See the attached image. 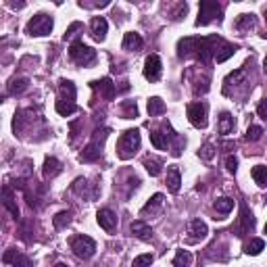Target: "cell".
<instances>
[{
  "mask_svg": "<svg viewBox=\"0 0 267 267\" xmlns=\"http://www.w3.org/2000/svg\"><path fill=\"white\" fill-rule=\"evenodd\" d=\"M224 40L217 36H207V38H182L178 42V56L180 59H199L203 65H209L213 61L215 48Z\"/></svg>",
  "mask_w": 267,
  "mask_h": 267,
  "instance_id": "obj_1",
  "label": "cell"
},
{
  "mask_svg": "<svg viewBox=\"0 0 267 267\" xmlns=\"http://www.w3.org/2000/svg\"><path fill=\"white\" fill-rule=\"evenodd\" d=\"M111 130L109 127H100V130H96L94 134H92V140L84 146V150L79 153V161L82 163H94V161L100 159V153H102V146H104V140L109 138Z\"/></svg>",
  "mask_w": 267,
  "mask_h": 267,
  "instance_id": "obj_2",
  "label": "cell"
},
{
  "mask_svg": "<svg viewBox=\"0 0 267 267\" xmlns=\"http://www.w3.org/2000/svg\"><path fill=\"white\" fill-rule=\"evenodd\" d=\"M140 144H142V136L138 130H125L117 142V157L121 161H127L132 159L138 150H140Z\"/></svg>",
  "mask_w": 267,
  "mask_h": 267,
  "instance_id": "obj_3",
  "label": "cell"
},
{
  "mask_svg": "<svg viewBox=\"0 0 267 267\" xmlns=\"http://www.w3.org/2000/svg\"><path fill=\"white\" fill-rule=\"evenodd\" d=\"M69 59H71L77 67H88L96 61V50L86 46L82 40H75L69 46Z\"/></svg>",
  "mask_w": 267,
  "mask_h": 267,
  "instance_id": "obj_4",
  "label": "cell"
},
{
  "mask_svg": "<svg viewBox=\"0 0 267 267\" xmlns=\"http://www.w3.org/2000/svg\"><path fill=\"white\" fill-rule=\"evenodd\" d=\"M52 27H54L52 17L46 15V13H38V15H33L27 21L25 33H29V36H36V38H42V36H48V33L52 31Z\"/></svg>",
  "mask_w": 267,
  "mask_h": 267,
  "instance_id": "obj_5",
  "label": "cell"
},
{
  "mask_svg": "<svg viewBox=\"0 0 267 267\" xmlns=\"http://www.w3.org/2000/svg\"><path fill=\"white\" fill-rule=\"evenodd\" d=\"M69 247H71V251L77 255L79 259H90L92 255L96 253V242L92 240L90 236H84V234L73 236L71 240H69Z\"/></svg>",
  "mask_w": 267,
  "mask_h": 267,
  "instance_id": "obj_6",
  "label": "cell"
},
{
  "mask_svg": "<svg viewBox=\"0 0 267 267\" xmlns=\"http://www.w3.org/2000/svg\"><path fill=\"white\" fill-rule=\"evenodd\" d=\"M219 15H222V6H219L217 2H213V0H201V4H199V17H196V27L209 25L211 21L222 19Z\"/></svg>",
  "mask_w": 267,
  "mask_h": 267,
  "instance_id": "obj_7",
  "label": "cell"
},
{
  "mask_svg": "<svg viewBox=\"0 0 267 267\" xmlns=\"http://www.w3.org/2000/svg\"><path fill=\"white\" fill-rule=\"evenodd\" d=\"M255 228V215L251 213V209L242 203L240 205V217H238V224H236V228H234V234L238 236V238H242V236H247V234H251V230Z\"/></svg>",
  "mask_w": 267,
  "mask_h": 267,
  "instance_id": "obj_8",
  "label": "cell"
},
{
  "mask_svg": "<svg viewBox=\"0 0 267 267\" xmlns=\"http://www.w3.org/2000/svg\"><path fill=\"white\" fill-rule=\"evenodd\" d=\"M173 136H176V132L171 130V125H169V123H163V125L159 127V130L150 132V142H153V146H155V148L165 150V148L171 144Z\"/></svg>",
  "mask_w": 267,
  "mask_h": 267,
  "instance_id": "obj_9",
  "label": "cell"
},
{
  "mask_svg": "<svg viewBox=\"0 0 267 267\" xmlns=\"http://www.w3.org/2000/svg\"><path fill=\"white\" fill-rule=\"evenodd\" d=\"M186 113H188V119L194 127H199V130H205L209 119H207V104L205 102H192L188 104V109H186Z\"/></svg>",
  "mask_w": 267,
  "mask_h": 267,
  "instance_id": "obj_10",
  "label": "cell"
},
{
  "mask_svg": "<svg viewBox=\"0 0 267 267\" xmlns=\"http://www.w3.org/2000/svg\"><path fill=\"white\" fill-rule=\"evenodd\" d=\"M0 207H6L13 219H19V207L15 201V192L10 190V186H0Z\"/></svg>",
  "mask_w": 267,
  "mask_h": 267,
  "instance_id": "obj_11",
  "label": "cell"
},
{
  "mask_svg": "<svg viewBox=\"0 0 267 267\" xmlns=\"http://www.w3.org/2000/svg\"><path fill=\"white\" fill-rule=\"evenodd\" d=\"M2 261L10 263L13 267H33V261L27 257V255L19 253L17 249H6L4 255H2Z\"/></svg>",
  "mask_w": 267,
  "mask_h": 267,
  "instance_id": "obj_12",
  "label": "cell"
},
{
  "mask_svg": "<svg viewBox=\"0 0 267 267\" xmlns=\"http://www.w3.org/2000/svg\"><path fill=\"white\" fill-rule=\"evenodd\" d=\"M144 77L148 82H159L161 77V59L159 54H150L144 61Z\"/></svg>",
  "mask_w": 267,
  "mask_h": 267,
  "instance_id": "obj_13",
  "label": "cell"
},
{
  "mask_svg": "<svg viewBox=\"0 0 267 267\" xmlns=\"http://www.w3.org/2000/svg\"><path fill=\"white\" fill-rule=\"evenodd\" d=\"M90 86L94 88V90H98V92H100V96H102L104 100H113L115 94H117V88H115V84H113V79H111V77L96 79V82H92Z\"/></svg>",
  "mask_w": 267,
  "mask_h": 267,
  "instance_id": "obj_14",
  "label": "cell"
},
{
  "mask_svg": "<svg viewBox=\"0 0 267 267\" xmlns=\"http://www.w3.org/2000/svg\"><path fill=\"white\" fill-rule=\"evenodd\" d=\"M96 222L104 232H115V228H117V215L111 209H100L96 213Z\"/></svg>",
  "mask_w": 267,
  "mask_h": 267,
  "instance_id": "obj_15",
  "label": "cell"
},
{
  "mask_svg": "<svg viewBox=\"0 0 267 267\" xmlns=\"http://www.w3.org/2000/svg\"><path fill=\"white\" fill-rule=\"evenodd\" d=\"M90 29H92V38H94L96 42H104V38H107V31H109V23L104 17H94L90 23Z\"/></svg>",
  "mask_w": 267,
  "mask_h": 267,
  "instance_id": "obj_16",
  "label": "cell"
},
{
  "mask_svg": "<svg viewBox=\"0 0 267 267\" xmlns=\"http://www.w3.org/2000/svg\"><path fill=\"white\" fill-rule=\"evenodd\" d=\"M121 46H123V50H127V52H138V50H142L144 40H142L140 33H136V31H127L125 36H123Z\"/></svg>",
  "mask_w": 267,
  "mask_h": 267,
  "instance_id": "obj_17",
  "label": "cell"
},
{
  "mask_svg": "<svg viewBox=\"0 0 267 267\" xmlns=\"http://www.w3.org/2000/svg\"><path fill=\"white\" fill-rule=\"evenodd\" d=\"M188 234H190V242H199V240L207 238L209 228H207V224L203 222V219H192V222L188 224Z\"/></svg>",
  "mask_w": 267,
  "mask_h": 267,
  "instance_id": "obj_18",
  "label": "cell"
},
{
  "mask_svg": "<svg viewBox=\"0 0 267 267\" xmlns=\"http://www.w3.org/2000/svg\"><path fill=\"white\" fill-rule=\"evenodd\" d=\"M234 130H236V119L232 117V113L222 111V113H219V119H217V132L222 136H228Z\"/></svg>",
  "mask_w": 267,
  "mask_h": 267,
  "instance_id": "obj_19",
  "label": "cell"
},
{
  "mask_svg": "<svg viewBox=\"0 0 267 267\" xmlns=\"http://www.w3.org/2000/svg\"><path fill=\"white\" fill-rule=\"evenodd\" d=\"M63 171V165H61V161L56 159V157H46L44 159V167H42V173H44V178L46 180H52V178H56L59 173Z\"/></svg>",
  "mask_w": 267,
  "mask_h": 267,
  "instance_id": "obj_20",
  "label": "cell"
},
{
  "mask_svg": "<svg viewBox=\"0 0 267 267\" xmlns=\"http://www.w3.org/2000/svg\"><path fill=\"white\" fill-rule=\"evenodd\" d=\"M75 96H77L75 84L71 82V79H61V82H59V100L75 102Z\"/></svg>",
  "mask_w": 267,
  "mask_h": 267,
  "instance_id": "obj_21",
  "label": "cell"
},
{
  "mask_svg": "<svg viewBox=\"0 0 267 267\" xmlns=\"http://www.w3.org/2000/svg\"><path fill=\"white\" fill-rule=\"evenodd\" d=\"M130 230H132V234H134L136 238H140V240H144V242H150V240H153V230H150L148 224L140 222V219H138V222H132Z\"/></svg>",
  "mask_w": 267,
  "mask_h": 267,
  "instance_id": "obj_22",
  "label": "cell"
},
{
  "mask_svg": "<svg viewBox=\"0 0 267 267\" xmlns=\"http://www.w3.org/2000/svg\"><path fill=\"white\" fill-rule=\"evenodd\" d=\"M236 50H238V46H234V44H228V42H222L215 48V54H213V59L217 61V63H224V61H228L230 56H234L236 54Z\"/></svg>",
  "mask_w": 267,
  "mask_h": 267,
  "instance_id": "obj_23",
  "label": "cell"
},
{
  "mask_svg": "<svg viewBox=\"0 0 267 267\" xmlns=\"http://www.w3.org/2000/svg\"><path fill=\"white\" fill-rule=\"evenodd\" d=\"M167 190L171 194H178L180 192V184H182V173L178 167H169L167 169Z\"/></svg>",
  "mask_w": 267,
  "mask_h": 267,
  "instance_id": "obj_24",
  "label": "cell"
},
{
  "mask_svg": "<svg viewBox=\"0 0 267 267\" xmlns=\"http://www.w3.org/2000/svg\"><path fill=\"white\" fill-rule=\"evenodd\" d=\"M27 86H29L27 77H13L8 82V94L10 96H19V94H23V92L27 90Z\"/></svg>",
  "mask_w": 267,
  "mask_h": 267,
  "instance_id": "obj_25",
  "label": "cell"
},
{
  "mask_svg": "<svg viewBox=\"0 0 267 267\" xmlns=\"http://www.w3.org/2000/svg\"><path fill=\"white\" fill-rule=\"evenodd\" d=\"M255 25H257V19H255V15L245 13V15H238V19L234 23V29L236 31H251Z\"/></svg>",
  "mask_w": 267,
  "mask_h": 267,
  "instance_id": "obj_26",
  "label": "cell"
},
{
  "mask_svg": "<svg viewBox=\"0 0 267 267\" xmlns=\"http://www.w3.org/2000/svg\"><path fill=\"white\" fill-rule=\"evenodd\" d=\"M146 109H148V115H150V117H159V115H163V113L167 111L165 102L161 100L159 96H153V98H148V104H146Z\"/></svg>",
  "mask_w": 267,
  "mask_h": 267,
  "instance_id": "obj_27",
  "label": "cell"
},
{
  "mask_svg": "<svg viewBox=\"0 0 267 267\" xmlns=\"http://www.w3.org/2000/svg\"><path fill=\"white\" fill-rule=\"evenodd\" d=\"M163 201H165V196L163 194H155L153 199H150L142 209H140V213L146 215V213H157L161 207H163Z\"/></svg>",
  "mask_w": 267,
  "mask_h": 267,
  "instance_id": "obj_28",
  "label": "cell"
},
{
  "mask_svg": "<svg viewBox=\"0 0 267 267\" xmlns=\"http://www.w3.org/2000/svg\"><path fill=\"white\" fill-rule=\"evenodd\" d=\"M263 249H265V240L263 238H251V242H247V245H245V253L247 255H253V257L261 255Z\"/></svg>",
  "mask_w": 267,
  "mask_h": 267,
  "instance_id": "obj_29",
  "label": "cell"
},
{
  "mask_svg": "<svg viewBox=\"0 0 267 267\" xmlns=\"http://www.w3.org/2000/svg\"><path fill=\"white\" fill-rule=\"evenodd\" d=\"M251 176H253L255 184H257L259 188H265L267 186V167L265 165H255L253 171H251Z\"/></svg>",
  "mask_w": 267,
  "mask_h": 267,
  "instance_id": "obj_30",
  "label": "cell"
},
{
  "mask_svg": "<svg viewBox=\"0 0 267 267\" xmlns=\"http://www.w3.org/2000/svg\"><path fill=\"white\" fill-rule=\"evenodd\" d=\"M54 109H56V113H59L61 117H69V115L77 113V104H75V102H65V100H56V102H54Z\"/></svg>",
  "mask_w": 267,
  "mask_h": 267,
  "instance_id": "obj_31",
  "label": "cell"
},
{
  "mask_svg": "<svg viewBox=\"0 0 267 267\" xmlns=\"http://www.w3.org/2000/svg\"><path fill=\"white\" fill-rule=\"evenodd\" d=\"M213 207H215V211H217L219 215H230L232 209H234V201L228 199V196H222V199H217V201L213 203Z\"/></svg>",
  "mask_w": 267,
  "mask_h": 267,
  "instance_id": "obj_32",
  "label": "cell"
},
{
  "mask_svg": "<svg viewBox=\"0 0 267 267\" xmlns=\"http://www.w3.org/2000/svg\"><path fill=\"white\" fill-rule=\"evenodd\" d=\"M192 265V253L190 251H178L173 257V267H190Z\"/></svg>",
  "mask_w": 267,
  "mask_h": 267,
  "instance_id": "obj_33",
  "label": "cell"
},
{
  "mask_svg": "<svg viewBox=\"0 0 267 267\" xmlns=\"http://www.w3.org/2000/svg\"><path fill=\"white\" fill-rule=\"evenodd\" d=\"M121 115H123V119H136L138 117V104H136V100H125L121 104Z\"/></svg>",
  "mask_w": 267,
  "mask_h": 267,
  "instance_id": "obj_34",
  "label": "cell"
},
{
  "mask_svg": "<svg viewBox=\"0 0 267 267\" xmlns=\"http://www.w3.org/2000/svg\"><path fill=\"white\" fill-rule=\"evenodd\" d=\"M52 224H54L56 230L67 228L69 224H71V211H61V213H56L54 219H52Z\"/></svg>",
  "mask_w": 267,
  "mask_h": 267,
  "instance_id": "obj_35",
  "label": "cell"
},
{
  "mask_svg": "<svg viewBox=\"0 0 267 267\" xmlns=\"http://www.w3.org/2000/svg\"><path fill=\"white\" fill-rule=\"evenodd\" d=\"M144 167L148 171V176H153V178H157L159 173L163 171V163L157 161V159H144Z\"/></svg>",
  "mask_w": 267,
  "mask_h": 267,
  "instance_id": "obj_36",
  "label": "cell"
},
{
  "mask_svg": "<svg viewBox=\"0 0 267 267\" xmlns=\"http://www.w3.org/2000/svg\"><path fill=\"white\" fill-rule=\"evenodd\" d=\"M263 134H265V132H263L261 125H249L245 140H247V142H259L261 138H263Z\"/></svg>",
  "mask_w": 267,
  "mask_h": 267,
  "instance_id": "obj_37",
  "label": "cell"
},
{
  "mask_svg": "<svg viewBox=\"0 0 267 267\" xmlns=\"http://www.w3.org/2000/svg\"><path fill=\"white\" fill-rule=\"evenodd\" d=\"M184 146H186V140H184L180 134H176V136H173V140H171V155L173 157H180Z\"/></svg>",
  "mask_w": 267,
  "mask_h": 267,
  "instance_id": "obj_38",
  "label": "cell"
},
{
  "mask_svg": "<svg viewBox=\"0 0 267 267\" xmlns=\"http://www.w3.org/2000/svg\"><path fill=\"white\" fill-rule=\"evenodd\" d=\"M153 261H155L153 255H150V253H144V255H138V257L134 259L132 267H150V265H153Z\"/></svg>",
  "mask_w": 267,
  "mask_h": 267,
  "instance_id": "obj_39",
  "label": "cell"
},
{
  "mask_svg": "<svg viewBox=\"0 0 267 267\" xmlns=\"http://www.w3.org/2000/svg\"><path fill=\"white\" fill-rule=\"evenodd\" d=\"M217 155V150H215V146L211 144V142H207V144H203V148L199 150V157L203 159V161H211L213 157Z\"/></svg>",
  "mask_w": 267,
  "mask_h": 267,
  "instance_id": "obj_40",
  "label": "cell"
},
{
  "mask_svg": "<svg viewBox=\"0 0 267 267\" xmlns=\"http://www.w3.org/2000/svg\"><path fill=\"white\" fill-rule=\"evenodd\" d=\"M186 13H188V4H186V2H178L176 8L171 10V19H173V21H180Z\"/></svg>",
  "mask_w": 267,
  "mask_h": 267,
  "instance_id": "obj_41",
  "label": "cell"
},
{
  "mask_svg": "<svg viewBox=\"0 0 267 267\" xmlns=\"http://www.w3.org/2000/svg\"><path fill=\"white\" fill-rule=\"evenodd\" d=\"M79 27H82V23H79V21H73V23H71V25H69V27H67V31H65V36H63V40H69V38H71V36H73V33H75V31L79 29Z\"/></svg>",
  "mask_w": 267,
  "mask_h": 267,
  "instance_id": "obj_42",
  "label": "cell"
},
{
  "mask_svg": "<svg viewBox=\"0 0 267 267\" xmlns=\"http://www.w3.org/2000/svg\"><path fill=\"white\" fill-rule=\"evenodd\" d=\"M226 167H228V171H230V173H234V171L238 169V159L230 155V157L226 159Z\"/></svg>",
  "mask_w": 267,
  "mask_h": 267,
  "instance_id": "obj_43",
  "label": "cell"
},
{
  "mask_svg": "<svg viewBox=\"0 0 267 267\" xmlns=\"http://www.w3.org/2000/svg\"><path fill=\"white\" fill-rule=\"evenodd\" d=\"M257 113H259V117L261 119H267V111H265V100L259 102V107H257Z\"/></svg>",
  "mask_w": 267,
  "mask_h": 267,
  "instance_id": "obj_44",
  "label": "cell"
},
{
  "mask_svg": "<svg viewBox=\"0 0 267 267\" xmlns=\"http://www.w3.org/2000/svg\"><path fill=\"white\" fill-rule=\"evenodd\" d=\"M25 2H10V8H23Z\"/></svg>",
  "mask_w": 267,
  "mask_h": 267,
  "instance_id": "obj_45",
  "label": "cell"
},
{
  "mask_svg": "<svg viewBox=\"0 0 267 267\" xmlns=\"http://www.w3.org/2000/svg\"><path fill=\"white\" fill-rule=\"evenodd\" d=\"M54 267H69V265H67V263H56Z\"/></svg>",
  "mask_w": 267,
  "mask_h": 267,
  "instance_id": "obj_46",
  "label": "cell"
},
{
  "mask_svg": "<svg viewBox=\"0 0 267 267\" xmlns=\"http://www.w3.org/2000/svg\"><path fill=\"white\" fill-rule=\"evenodd\" d=\"M2 100H4V96H2V94H0V102H2Z\"/></svg>",
  "mask_w": 267,
  "mask_h": 267,
  "instance_id": "obj_47",
  "label": "cell"
}]
</instances>
